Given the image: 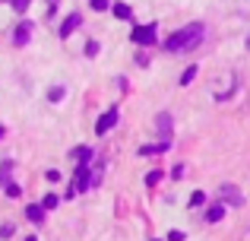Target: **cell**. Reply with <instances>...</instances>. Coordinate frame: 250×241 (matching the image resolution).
Returning a JSON list of instances; mask_svg holds the SVG:
<instances>
[{"label": "cell", "mask_w": 250, "mask_h": 241, "mask_svg": "<svg viewBox=\"0 0 250 241\" xmlns=\"http://www.w3.org/2000/svg\"><path fill=\"white\" fill-rule=\"evenodd\" d=\"M200 38H203V25L200 22H190V25H184L181 32H174V35L168 38L165 48L168 51H190V48L200 44Z\"/></svg>", "instance_id": "cell-1"}, {"label": "cell", "mask_w": 250, "mask_h": 241, "mask_svg": "<svg viewBox=\"0 0 250 241\" xmlns=\"http://www.w3.org/2000/svg\"><path fill=\"white\" fill-rule=\"evenodd\" d=\"M89 187H92L89 162H80V165H76V181H73V191H89Z\"/></svg>", "instance_id": "cell-2"}, {"label": "cell", "mask_w": 250, "mask_h": 241, "mask_svg": "<svg viewBox=\"0 0 250 241\" xmlns=\"http://www.w3.org/2000/svg\"><path fill=\"white\" fill-rule=\"evenodd\" d=\"M133 42L136 44H155V22L136 25V29H133Z\"/></svg>", "instance_id": "cell-3"}, {"label": "cell", "mask_w": 250, "mask_h": 241, "mask_svg": "<svg viewBox=\"0 0 250 241\" xmlns=\"http://www.w3.org/2000/svg\"><path fill=\"white\" fill-rule=\"evenodd\" d=\"M117 118H121V111L117 108H111V111H104L102 118H98V124H95V133H108L111 127L117 124Z\"/></svg>", "instance_id": "cell-4"}, {"label": "cell", "mask_w": 250, "mask_h": 241, "mask_svg": "<svg viewBox=\"0 0 250 241\" xmlns=\"http://www.w3.org/2000/svg\"><path fill=\"white\" fill-rule=\"evenodd\" d=\"M222 200H225V206H241L244 203V197L234 191V184H222Z\"/></svg>", "instance_id": "cell-5"}, {"label": "cell", "mask_w": 250, "mask_h": 241, "mask_svg": "<svg viewBox=\"0 0 250 241\" xmlns=\"http://www.w3.org/2000/svg\"><path fill=\"white\" fill-rule=\"evenodd\" d=\"M80 22H83V16H80V13L67 16V19L61 22V38H70V32H73V29H80Z\"/></svg>", "instance_id": "cell-6"}, {"label": "cell", "mask_w": 250, "mask_h": 241, "mask_svg": "<svg viewBox=\"0 0 250 241\" xmlns=\"http://www.w3.org/2000/svg\"><path fill=\"white\" fill-rule=\"evenodd\" d=\"M168 149V140H162V143H146V146H140V155H159V153H165Z\"/></svg>", "instance_id": "cell-7"}, {"label": "cell", "mask_w": 250, "mask_h": 241, "mask_svg": "<svg viewBox=\"0 0 250 241\" xmlns=\"http://www.w3.org/2000/svg\"><path fill=\"white\" fill-rule=\"evenodd\" d=\"M29 38H32V22H22L16 29V35H13V42L16 44H29Z\"/></svg>", "instance_id": "cell-8"}, {"label": "cell", "mask_w": 250, "mask_h": 241, "mask_svg": "<svg viewBox=\"0 0 250 241\" xmlns=\"http://www.w3.org/2000/svg\"><path fill=\"white\" fill-rule=\"evenodd\" d=\"M25 216H29V222L42 225V222H44V210H42V203H32L29 210H25Z\"/></svg>", "instance_id": "cell-9"}, {"label": "cell", "mask_w": 250, "mask_h": 241, "mask_svg": "<svg viewBox=\"0 0 250 241\" xmlns=\"http://www.w3.org/2000/svg\"><path fill=\"white\" fill-rule=\"evenodd\" d=\"M225 213H228V206H209V213H206V219L209 222H219V219H225Z\"/></svg>", "instance_id": "cell-10"}, {"label": "cell", "mask_w": 250, "mask_h": 241, "mask_svg": "<svg viewBox=\"0 0 250 241\" xmlns=\"http://www.w3.org/2000/svg\"><path fill=\"white\" fill-rule=\"evenodd\" d=\"M159 130H162V136L168 140V133H171V114H159Z\"/></svg>", "instance_id": "cell-11"}, {"label": "cell", "mask_w": 250, "mask_h": 241, "mask_svg": "<svg viewBox=\"0 0 250 241\" xmlns=\"http://www.w3.org/2000/svg\"><path fill=\"white\" fill-rule=\"evenodd\" d=\"M114 16L117 19H130V16H133V10H130L127 3H114Z\"/></svg>", "instance_id": "cell-12"}, {"label": "cell", "mask_w": 250, "mask_h": 241, "mask_svg": "<svg viewBox=\"0 0 250 241\" xmlns=\"http://www.w3.org/2000/svg\"><path fill=\"white\" fill-rule=\"evenodd\" d=\"M57 203H61V197H57V194H44V200H42V210H54Z\"/></svg>", "instance_id": "cell-13"}, {"label": "cell", "mask_w": 250, "mask_h": 241, "mask_svg": "<svg viewBox=\"0 0 250 241\" xmlns=\"http://www.w3.org/2000/svg\"><path fill=\"white\" fill-rule=\"evenodd\" d=\"M73 155H76L80 162H89V159H92V149H89V146H76V149H73Z\"/></svg>", "instance_id": "cell-14"}, {"label": "cell", "mask_w": 250, "mask_h": 241, "mask_svg": "<svg viewBox=\"0 0 250 241\" xmlns=\"http://www.w3.org/2000/svg\"><path fill=\"white\" fill-rule=\"evenodd\" d=\"M10 172H13V162H3V165H0V184L10 181Z\"/></svg>", "instance_id": "cell-15"}, {"label": "cell", "mask_w": 250, "mask_h": 241, "mask_svg": "<svg viewBox=\"0 0 250 241\" xmlns=\"http://www.w3.org/2000/svg\"><path fill=\"white\" fill-rule=\"evenodd\" d=\"M203 203H206V194H203V191H193V194H190V206H203Z\"/></svg>", "instance_id": "cell-16"}, {"label": "cell", "mask_w": 250, "mask_h": 241, "mask_svg": "<svg viewBox=\"0 0 250 241\" xmlns=\"http://www.w3.org/2000/svg\"><path fill=\"white\" fill-rule=\"evenodd\" d=\"M193 76H196V67H187V70H184V76H181V86H190Z\"/></svg>", "instance_id": "cell-17"}, {"label": "cell", "mask_w": 250, "mask_h": 241, "mask_svg": "<svg viewBox=\"0 0 250 241\" xmlns=\"http://www.w3.org/2000/svg\"><path fill=\"white\" fill-rule=\"evenodd\" d=\"M63 95H67V89H63V86H54V89L48 92V99H51V102H61Z\"/></svg>", "instance_id": "cell-18"}, {"label": "cell", "mask_w": 250, "mask_h": 241, "mask_svg": "<svg viewBox=\"0 0 250 241\" xmlns=\"http://www.w3.org/2000/svg\"><path fill=\"white\" fill-rule=\"evenodd\" d=\"M29 3H32V0H10V6L16 13H25V10H29Z\"/></svg>", "instance_id": "cell-19"}, {"label": "cell", "mask_w": 250, "mask_h": 241, "mask_svg": "<svg viewBox=\"0 0 250 241\" xmlns=\"http://www.w3.org/2000/svg\"><path fill=\"white\" fill-rule=\"evenodd\" d=\"M6 194H10V197H19V194H22V191H19V184H16V181H6Z\"/></svg>", "instance_id": "cell-20"}, {"label": "cell", "mask_w": 250, "mask_h": 241, "mask_svg": "<svg viewBox=\"0 0 250 241\" xmlns=\"http://www.w3.org/2000/svg\"><path fill=\"white\" fill-rule=\"evenodd\" d=\"M159 181H162V172H149V175H146V184H149V187H155Z\"/></svg>", "instance_id": "cell-21"}, {"label": "cell", "mask_w": 250, "mask_h": 241, "mask_svg": "<svg viewBox=\"0 0 250 241\" xmlns=\"http://www.w3.org/2000/svg\"><path fill=\"white\" fill-rule=\"evenodd\" d=\"M85 54L95 57V54H98V42H89V44H85Z\"/></svg>", "instance_id": "cell-22"}, {"label": "cell", "mask_w": 250, "mask_h": 241, "mask_svg": "<svg viewBox=\"0 0 250 241\" xmlns=\"http://www.w3.org/2000/svg\"><path fill=\"white\" fill-rule=\"evenodd\" d=\"M92 6L95 10H108V0H92Z\"/></svg>", "instance_id": "cell-23"}, {"label": "cell", "mask_w": 250, "mask_h": 241, "mask_svg": "<svg viewBox=\"0 0 250 241\" xmlns=\"http://www.w3.org/2000/svg\"><path fill=\"white\" fill-rule=\"evenodd\" d=\"M184 238H187L184 232H171V235H168V241H184Z\"/></svg>", "instance_id": "cell-24"}, {"label": "cell", "mask_w": 250, "mask_h": 241, "mask_svg": "<svg viewBox=\"0 0 250 241\" xmlns=\"http://www.w3.org/2000/svg\"><path fill=\"white\" fill-rule=\"evenodd\" d=\"M25 241H38V238H35V235H29V238H25Z\"/></svg>", "instance_id": "cell-25"}, {"label": "cell", "mask_w": 250, "mask_h": 241, "mask_svg": "<svg viewBox=\"0 0 250 241\" xmlns=\"http://www.w3.org/2000/svg\"><path fill=\"white\" fill-rule=\"evenodd\" d=\"M3 133H6V127H0V136H3Z\"/></svg>", "instance_id": "cell-26"}]
</instances>
